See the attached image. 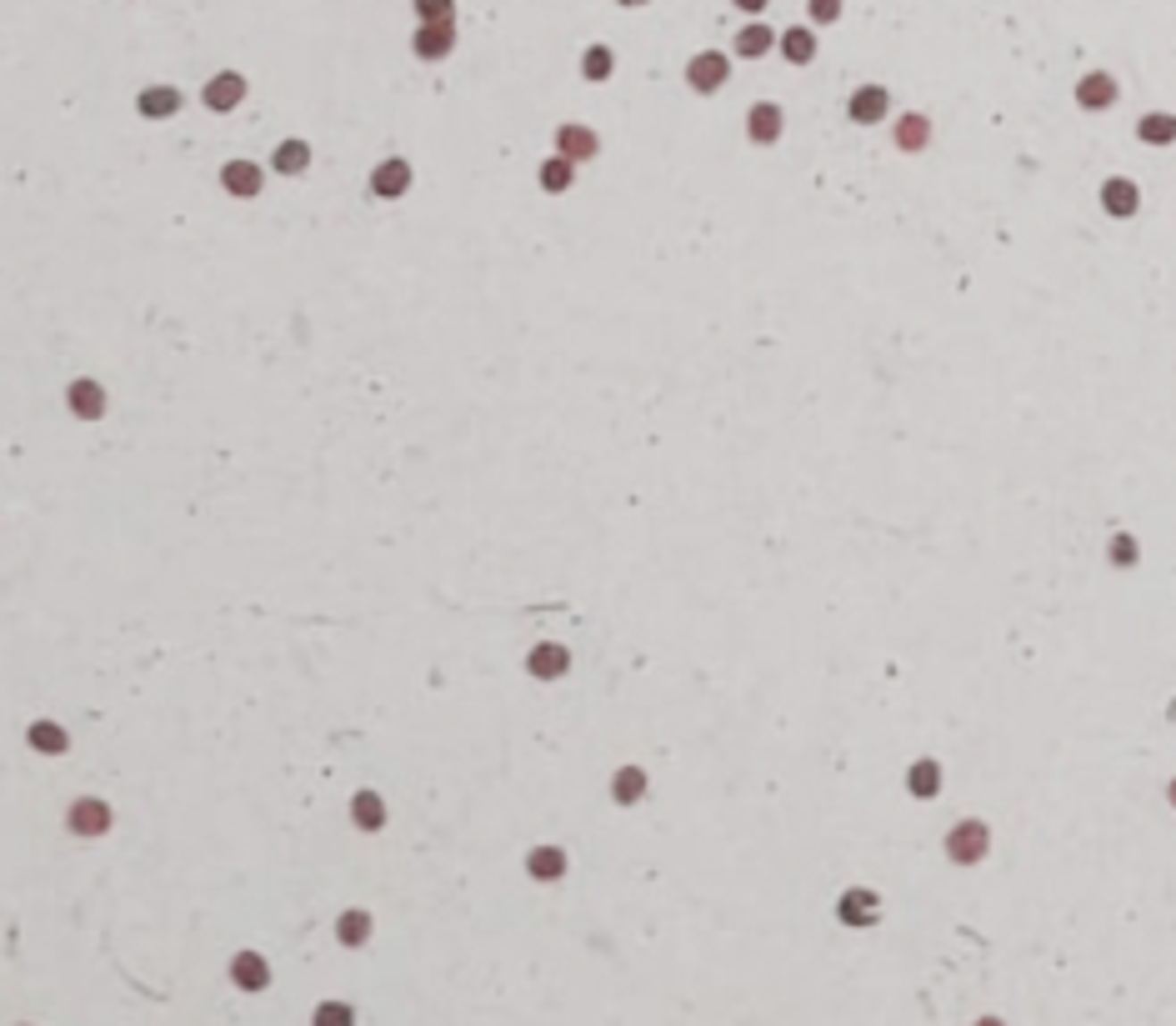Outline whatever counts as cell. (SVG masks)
I'll return each mask as SVG.
<instances>
[{
  "instance_id": "obj_14",
  "label": "cell",
  "mask_w": 1176,
  "mask_h": 1026,
  "mask_svg": "<svg viewBox=\"0 0 1176 1026\" xmlns=\"http://www.w3.org/2000/svg\"><path fill=\"white\" fill-rule=\"evenodd\" d=\"M566 851L561 847H531L526 851V876H531V881H561V876H566Z\"/></svg>"
},
{
  "instance_id": "obj_8",
  "label": "cell",
  "mask_w": 1176,
  "mask_h": 1026,
  "mask_svg": "<svg viewBox=\"0 0 1176 1026\" xmlns=\"http://www.w3.org/2000/svg\"><path fill=\"white\" fill-rule=\"evenodd\" d=\"M230 981L241 991H266L271 987V962L261 951H236V956H230Z\"/></svg>"
},
{
  "instance_id": "obj_10",
  "label": "cell",
  "mask_w": 1176,
  "mask_h": 1026,
  "mask_svg": "<svg viewBox=\"0 0 1176 1026\" xmlns=\"http://www.w3.org/2000/svg\"><path fill=\"white\" fill-rule=\"evenodd\" d=\"M65 401H71V411H76L80 421H101L105 416V386L101 380H71V391H65Z\"/></svg>"
},
{
  "instance_id": "obj_32",
  "label": "cell",
  "mask_w": 1176,
  "mask_h": 1026,
  "mask_svg": "<svg viewBox=\"0 0 1176 1026\" xmlns=\"http://www.w3.org/2000/svg\"><path fill=\"white\" fill-rule=\"evenodd\" d=\"M316 1022L326 1026V1022H355V1012L351 1006H341V1001H326V1006H316Z\"/></svg>"
},
{
  "instance_id": "obj_7",
  "label": "cell",
  "mask_w": 1176,
  "mask_h": 1026,
  "mask_svg": "<svg viewBox=\"0 0 1176 1026\" xmlns=\"http://www.w3.org/2000/svg\"><path fill=\"white\" fill-rule=\"evenodd\" d=\"M371 190H376L380 201H401L405 190H411V161H401V155H386V161L371 171Z\"/></svg>"
},
{
  "instance_id": "obj_35",
  "label": "cell",
  "mask_w": 1176,
  "mask_h": 1026,
  "mask_svg": "<svg viewBox=\"0 0 1176 1026\" xmlns=\"http://www.w3.org/2000/svg\"><path fill=\"white\" fill-rule=\"evenodd\" d=\"M1137 556V551H1131V536H1122V541H1116V561H1131Z\"/></svg>"
},
{
  "instance_id": "obj_12",
  "label": "cell",
  "mask_w": 1176,
  "mask_h": 1026,
  "mask_svg": "<svg viewBox=\"0 0 1176 1026\" xmlns=\"http://www.w3.org/2000/svg\"><path fill=\"white\" fill-rule=\"evenodd\" d=\"M781 126H786L781 105H771V101L751 105V115H746V136L756 140V146H776V140H781Z\"/></svg>"
},
{
  "instance_id": "obj_34",
  "label": "cell",
  "mask_w": 1176,
  "mask_h": 1026,
  "mask_svg": "<svg viewBox=\"0 0 1176 1026\" xmlns=\"http://www.w3.org/2000/svg\"><path fill=\"white\" fill-rule=\"evenodd\" d=\"M736 11H746V15H756V11H766V0H731Z\"/></svg>"
},
{
  "instance_id": "obj_9",
  "label": "cell",
  "mask_w": 1176,
  "mask_h": 1026,
  "mask_svg": "<svg viewBox=\"0 0 1176 1026\" xmlns=\"http://www.w3.org/2000/svg\"><path fill=\"white\" fill-rule=\"evenodd\" d=\"M886 105H891L886 86H861V90H851L847 115L856 121V126H876V121H886Z\"/></svg>"
},
{
  "instance_id": "obj_30",
  "label": "cell",
  "mask_w": 1176,
  "mask_h": 1026,
  "mask_svg": "<svg viewBox=\"0 0 1176 1026\" xmlns=\"http://www.w3.org/2000/svg\"><path fill=\"white\" fill-rule=\"evenodd\" d=\"M411 5H416L421 21H451L455 15V0H411Z\"/></svg>"
},
{
  "instance_id": "obj_11",
  "label": "cell",
  "mask_w": 1176,
  "mask_h": 1026,
  "mask_svg": "<svg viewBox=\"0 0 1176 1026\" xmlns=\"http://www.w3.org/2000/svg\"><path fill=\"white\" fill-rule=\"evenodd\" d=\"M261 165L255 161H226L221 165V186L230 190V196H241V201H251V196H261Z\"/></svg>"
},
{
  "instance_id": "obj_27",
  "label": "cell",
  "mask_w": 1176,
  "mask_h": 1026,
  "mask_svg": "<svg viewBox=\"0 0 1176 1026\" xmlns=\"http://www.w3.org/2000/svg\"><path fill=\"white\" fill-rule=\"evenodd\" d=\"M926 140H931V126H926L922 115H906V121L897 126V146L901 151H922Z\"/></svg>"
},
{
  "instance_id": "obj_21",
  "label": "cell",
  "mask_w": 1176,
  "mask_h": 1026,
  "mask_svg": "<svg viewBox=\"0 0 1176 1026\" xmlns=\"http://www.w3.org/2000/svg\"><path fill=\"white\" fill-rule=\"evenodd\" d=\"M366 937H371V916L361 912V906L336 916V941H341V947H366Z\"/></svg>"
},
{
  "instance_id": "obj_24",
  "label": "cell",
  "mask_w": 1176,
  "mask_h": 1026,
  "mask_svg": "<svg viewBox=\"0 0 1176 1026\" xmlns=\"http://www.w3.org/2000/svg\"><path fill=\"white\" fill-rule=\"evenodd\" d=\"M771 40H776V36H771L766 26H741V30H736V55H746V61H756V55H766V51H771Z\"/></svg>"
},
{
  "instance_id": "obj_17",
  "label": "cell",
  "mask_w": 1176,
  "mask_h": 1026,
  "mask_svg": "<svg viewBox=\"0 0 1176 1026\" xmlns=\"http://www.w3.org/2000/svg\"><path fill=\"white\" fill-rule=\"evenodd\" d=\"M646 772L641 766H621L616 776H611V801H616V806H636V801L646 797Z\"/></svg>"
},
{
  "instance_id": "obj_18",
  "label": "cell",
  "mask_w": 1176,
  "mask_h": 1026,
  "mask_svg": "<svg viewBox=\"0 0 1176 1026\" xmlns=\"http://www.w3.org/2000/svg\"><path fill=\"white\" fill-rule=\"evenodd\" d=\"M351 822L361 826V831H380V826H386V801H380L371 786L351 797Z\"/></svg>"
},
{
  "instance_id": "obj_22",
  "label": "cell",
  "mask_w": 1176,
  "mask_h": 1026,
  "mask_svg": "<svg viewBox=\"0 0 1176 1026\" xmlns=\"http://www.w3.org/2000/svg\"><path fill=\"white\" fill-rule=\"evenodd\" d=\"M26 741L40 751V756H61L65 747H71V736L61 731L55 722H30V731H26Z\"/></svg>"
},
{
  "instance_id": "obj_31",
  "label": "cell",
  "mask_w": 1176,
  "mask_h": 1026,
  "mask_svg": "<svg viewBox=\"0 0 1176 1026\" xmlns=\"http://www.w3.org/2000/svg\"><path fill=\"white\" fill-rule=\"evenodd\" d=\"M1141 136H1147V140H1166V136H1176V121H1166V115H1151V121H1141Z\"/></svg>"
},
{
  "instance_id": "obj_2",
  "label": "cell",
  "mask_w": 1176,
  "mask_h": 1026,
  "mask_svg": "<svg viewBox=\"0 0 1176 1026\" xmlns=\"http://www.w3.org/2000/svg\"><path fill=\"white\" fill-rule=\"evenodd\" d=\"M987 847H991V831L981 822H962V826H951V837H947V856L956 866H976L981 856H987Z\"/></svg>"
},
{
  "instance_id": "obj_33",
  "label": "cell",
  "mask_w": 1176,
  "mask_h": 1026,
  "mask_svg": "<svg viewBox=\"0 0 1176 1026\" xmlns=\"http://www.w3.org/2000/svg\"><path fill=\"white\" fill-rule=\"evenodd\" d=\"M841 0H811V21H836Z\"/></svg>"
},
{
  "instance_id": "obj_16",
  "label": "cell",
  "mask_w": 1176,
  "mask_h": 1026,
  "mask_svg": "<svg viewBox=\"0 0 1176 1026\" xmlns=\"http://www.w3.org/2000/svg\"><path fill=\"white\" fill-rule=\"evenodd\" d=\"M876 916H881V901H876V891L856 887V891H847V897H841V922H851V926H872Z\"/></svg>"
},
{
  "instance_id": "obj_3",
  "label": "cell",
  "mask_w": 1176,
  "mask_h": 1026,
  "mask_svg": "<svg viewBox=\"0 0 1176 1026\" xmlns=\"http://www.w3.org/2000/svg\"><path fill=\"white\" fill-rule=\"evenodd\" d=\"M65 826H71L76 837H105V831H111V806H105L101 797H80L65 811Z\"/></svg>"
},
{
  "instance_id": "obj_13",
  "label": "cell",
  "mask_w": 1176,
  "mask_h": 1026,
  "mask_svg": "<svg viewBox=\"0 0 1176 1026\" xmlns=\"http://www.w3.org/2000/svg\"><path fill=\"white\" fill-rule=\"evenodd\" d=\"M556 151L561 155H571V161H596V151H601V136H596L591 126H561L556 130Z\"/></svg>"
},
{
  "instance_id": "obj_23",
  "label": "cell",
  "mask_w": 1176,
  "mask_h": 1026,
  "mask_svg": "<svg viewBox=\"0 0 1176 1026\" xmlns=\"http://www.w3.org/2000/svg\"><path fill=\"white\" fill-rule=\"evenodd\" d=\"M1076 101L1087 105V111H1106V105L1116 101V86H1112V76H1087L1081 86H1076Z\"/></svg>"
},
{
  "instance_id": "obj_5",
  "label": "cell",
  "mask_w": 1176,
  "mask_h": 1026,
  "mask_svg": "<svg viewBox=\"0 0 1176 1026\" xmlns=\"http://www.w3.org/2000/svg\"><path fill=\"white\" fill-rule=\"evenodd\" d=\"M411 51L421 61H446L455 51V26L451 21H421V30L411 36Z\"/></svg>"
},
{
  "instance_id": "obj_25",
  "label": "cell",
  "mask_w": 1176,
  "mask_h": 1026,
  "mask_svg": "<svg viewBox=\"0 0 1176 1026\" xmlns=\"http://www.w3.org/2000/svg\"><path fill=\"white\" fill-rule=\"evenodd\" d=\"M781 51H786V61L791 65H806L811 55H816V36H811L806 26H797V30H786V40H781Z\"/></svg>"
},
{
  "instance_id": "obj_36",
  "label": "cell",
  "mask_w": 1176,
  "mask_h": 1026,
  "mask_svg": "<svg viewBox=\"0 0 1176 1026\" xmlns=\"http://www.w3.org/2000/svg\"><path fill=\"white\" fill-rule=\"evenodd\" d=\"M616 5H626V11H636V5H646V0H616Z\"/></svg>"
},
{
  "instance_id": "obj_20",
  "label": "cell",
  "mask_w": 1176,
  "mask_h": 1026,
  "mask_svg": "<svg viewBox=\"0 0 1176 1026\" xmlns=\"http://www.w3.org/2000/svg\"><path fill=\"white\" fill-rule=\"evenodd\" d=\"M271 165H276L280 176H301L305 165H311V146H305V140H280L276 151H271Z\"/></svg>"
},
{
  "instance_id": "obj_26",
  "label": "cell",
  "mask_w": 1176,
  "mask_h": 1026,
  "mask_svg": "<svg viewBox=\"0 0 1176 1026\" xmlns=\"http://www.w3.org/2000/svg\"><path fill=\"white\" fill-rule=\"evenodd\" d=\"M906 781H911V797H936L941 791V766L936 761H916Z\"/></svg>"
},
{
  "instance_id": "obj_15",
  "label": "cell",
  "mask_w": 1176,
  "mask_h": 1026,
  "mask_svg": "<svg viewBox=\"0 0 1176 1026\" xmlns=\"http://www.w3.org/2000/svg\"><path fill=\"white\" fill-rule=\"evenodd\" d=\"M136 111L146 115V121H165V115H176V111H180V90H176V86H151V90H140V96H136Z\"/></svg>"
},
{
  "instance_id": "obj_4",
  "label": "cell",
  "mask_w": 1176,
  "mask_h": 1026,
  "mask_svg": "<svg viewBox=\"0 0 1176 1026\" xmlns=\"http://www.w3.org/2000/svg\"><path fill=\"white\" fill-rule=\"evenodd\" d=\"M201 101L211 105L215 115H230L236 105L246 101V76H241V71H221V76H211L201 86Z\"/></svg>"
},
{
  "instance_id": "obj_6",
  "label": "cell",
  "mask_w": 1176,
  "mask_h": 1026,
  "mask_svg": "<svg viewBox=\"0 0 1176 1026\" xmlns=\"http://www.w3.org/2000/svg\"><path fill=\"white\" fill-rule=\"evenodd\" d=\"M566 671H571V651L561 641H541V646L526 651V676H536V681H561Z\"/></svg>"
},
{
  "instance_id": "obj_19",
  "label": "cell",
  "mask_w": 1176,
  "mask_h": 1026,
  "mask_svg": "<svg viewBox=\"0 0 1176 1026\" xmlns=\"http://www.w3.org/2000/svg\"><path fill=\"white\" fill-rule=\"evenodd\" d=\"M536 180H541V190H551V196H561V190H571V180H576V161L556 151L551 161H541V171H536Z\"/></svg>"
},
{
  "instance_id": "obj_28",
  "label": "cell",
  "mask_w": 1176,
  "mask_h": 1026,
  "mask_svg": "<svg viewBox=\"0 0 1176 1026\" xmlns=\"http://www.w3.org/2000/svg\"><path fill=\"white\" fill-rule=\"evenodd\" d=\"M1106 211H1112V216H1131V211H1137L1131 180H1106Z\"/></svg>"
},
{
  "instance_id": "obj_1",
  "label": "cell",
  "mask_w": 1176,
  "mask_h": 1026,
  "mask_svg": "<svg viewBox=\"0 0 1176 1026\" xmlns=\"http://www.w3.org/2000/svg\"><path fill=\"white\" fill-rule=\"evenodd\" d=\"M726 76H731V65H726L721 51H701V55L686 61V86H691L696 96H716V90L726 86Z\"/></svg>"
},
{
  "instance_id": "obj_29",
  "label": "cell",
  "mask_w": 1176,
  "mask_h": 1026,
  "mask_svg": "<svg viewBox=\"0 0 1176 1026\" xmlns=\"http://www.w3.org/2000/svg\"><path fill=\"white\" fill-rule=\"evenodd\" d=\"M611 71H616V55H611L606 46H591V51L581 55V76L586 80H606Z\"/></svg>"
}]
</instances>
